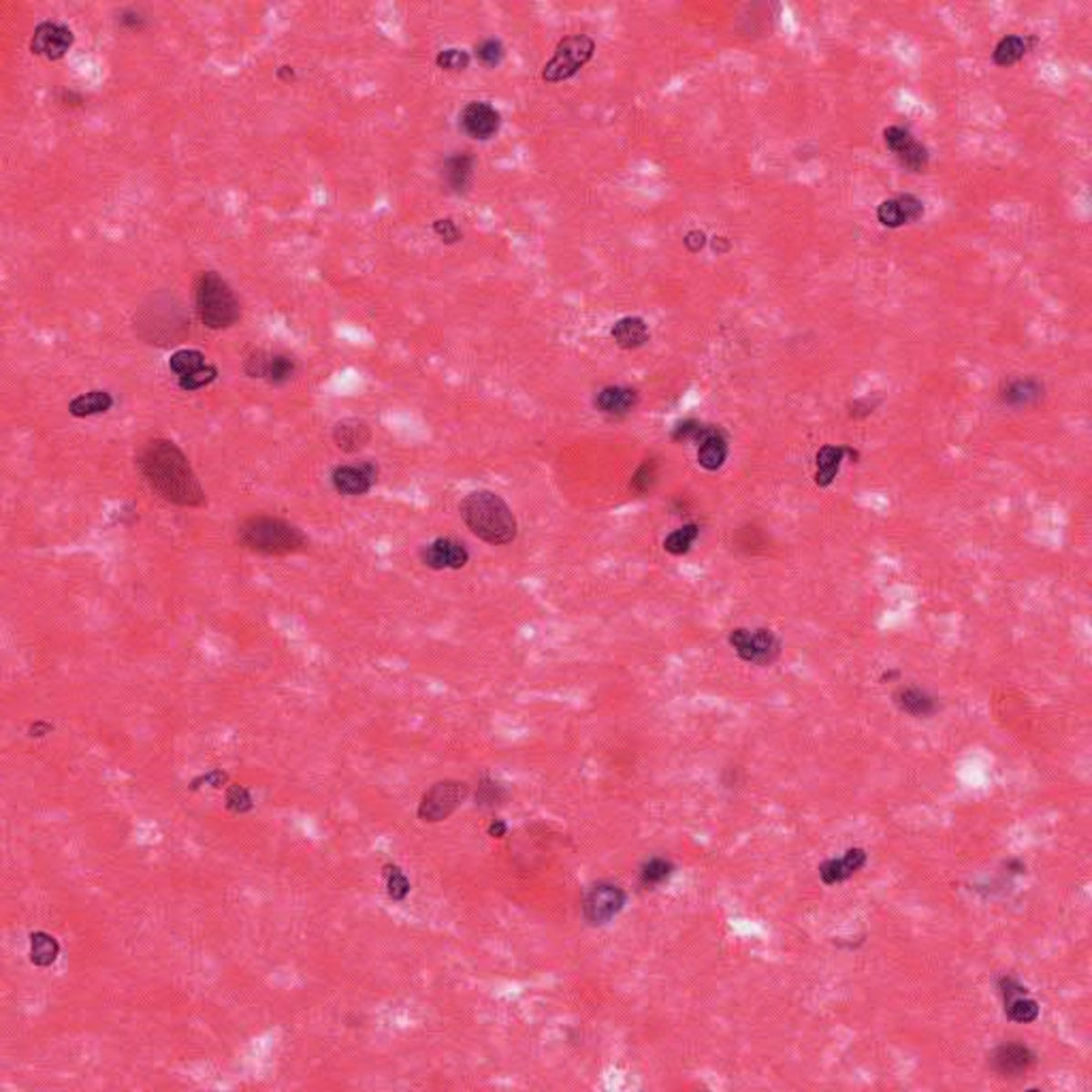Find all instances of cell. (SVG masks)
Wrapping results in <instances>:
<instances>
[{
	"instance_id": "41",
	"label": "cell",
	"mask_w": 1092,
	"mask_h": 1092,
	"mask_svg": "<svg viewBox=\"0 0 1092 1092\" xmlns=\"http://www.w3.org/2000/svg\"><path fill=\"white\" fill-rule=\"evenodd\" d=\"M120 24H122L124 28H130V30H141L145 26V17L139 14V11H124L122 16H120Z\"/></svg>"
},
{
	"instance_id": "6",
	"label": "cell",
	"mask_w": 1092,
	"mask_h": 1092,
	"mask_svg": "<svg viewBox=\"0 0 1092 1092\" xmlns=\"http://www.w3.org/2000/svg\"><path fill=\"white\" fill-rule=\"evenodd\" d=\"M596 54V41L587 35H572L557 43L553 58L542 68V79L559 84L577 75Z\"/></svg>"
},
{
	"instance_id": "18",
	"label": "cell",
	"mask_w": 1092,
	"mask_h": 1092,
	"mask_svg": "<svg viewBox=\"0 0 1092 1092\" xmlns=\"http://www.w3.org/2000/svg\"><path fill=\"white\" fill-rule=\"evenodd\" d=\"M924 216V203L913 194H900V197L881 201L877 207V220L888 229L911 224Z\"/></svg>"
},
{
	"instance_id": "28",
	"label": "cell",
	"mask_w": 1092,
	"mask_h": 1092,
	"mask_svg": "<svg viewBox=\"0 0 1092 1092\" xmlns=\"http://www.w3.org/2000/svg\"><path fill=\"white\" fill-rule=\"evenodd\" d=\"M845 454H854V451H849V448L845 446H824L822 451L817 452L816 483L819 487H828V484L835 481Z\"/></svg>"
},
{
	"instance_id": "25",
	"label": "cell",
	"mask_w": 1092,
	"mask_h": 1092,
	"mask_svg": "<svg viewBox=\"0 0 1092 1092\" xmlns=\"http://www.w3.org/2000/svg\"><path fill=\"white\" fill-rule=\"evenodd\" d=\"M111 408H113L111 393H107V390H100V389H94V390H88V393L73 397L71 403H68V414L75 416V419H90V416L109 412Z\"/></svg>"
},
{
	"instance_id": "32",
	"label": "cell",
	"mask_w": 1092,
	"mask_h": 1092,
	"mask_svg": "<svg viewBox=\"0 0 1092 1092\" xmlns=\"http://www.w3.org/2000/svg\"><path fill=\"white\" fill-rule=\"evenodd\" d=\"M700 529L698 523H685V525H681L671 532L664 538V551L674 555V557H681V555H687L696 545V540L700 538Z\"/></svg>"
},
{
	"instance_id": "4",
	"label": "cell",
	"mask_w": 1092,
	"mask_h": 1092,
	"mask_svg": "<svg viewBox=\"0 0 1092 1092\" xmlns=\"http://www.w3.org/2000/svg\"><path fill=\"white\" fill-rule=\"evenodd\" d=\"M194 307L207 329H229L242 318V306L229 282L216 271H203L194 282Z\"/></svg>"
},
{
	"instance_id": "10",
	"label": "cell",
	"mask_w": 1092,
	"mask_h": 1092,
	"mask_svg": "<svg viewBox=\"0 0 1092 1092\" xmlns=\"http://www.w3.org/2000/svg\"><path fill=\"white\" fill-rule=\"evenodd\" d=\"M419 559L422 566L433 572H457L463 570V567L470 564V551H467V546L461 540L442 536V538H435L427 542L425 546H421Z\"/></svg>"
},
{
	"instance_id": "14",
	"label": "cell",
	"mask_w": 1092,
	"mask_h": 1092,
	"mask_svg": "<svg viewBox=\"0 0 1092 1092\" xmlns=\"http://www.w3.org/2000/svg\"><path fill=\"white\" fill-rule=\"evenodd\" d=\"M883 141H886V148L896 156V161L905 169H909V172H926L928 150L907 129H902V126H889V129L883 130Z\"/></svg>"
},
{
	"instance_id": "9",
	"label": "cell",
	"mask_w": 1092,
	"mask_h": 1092,
	"mask_svg": "<svg viewBox=\"0 0 1092 1092\" xmlns=\"http://www.w3.org/2000/svg\"><path fill=\"white\" fill-rule=\"evenodd\" d=\"M244 371L248 378H258L274 387L290 382L296 374V361L286 352H271V350H252L244 361Z\"/></svg>"
},
{
	"instance_id": "24",
	"label": "cell",
	"mask_w": 1092,
	"mask_h": 1092,
	"mask_svg": "<svg viewBox=\"0 0 1092 1092\" xmlns=\"http://www.w3.org/2000/svg\"><path fill=\"white\" fill-rule=\"evenodd\" d=\"M894 704L911 717H932L937 712V700L920 687H900L894 692Z\"/></svg>"
},
{
	"instance_id": "43",
	"label": "cell",
	"mask_w": 1092,
	"mask_h": 1092,
	"mask_svg": "<svg viewBox=\"0 0 1092 1092\" xmlns=\"http://www.w3.org/2000/svg\"><path fill=\"white\" fill-rule=\"evenodd\" d=\"M712 250L717 252V255H723V252L730 250V239L728 237H712Z\"/></svg>"
},
{
	"instance_id": "1",
	"label": "cell",
	"mask_w": 1092,
	"mask_h": 1092,
	"mask_svg": "<svg viewBox=\"0 0 1092 1092\" xmlns=\"http://www.w3.org/2000/svg\"><path fill=\"white\" fill-rule=\"evenodd\" d=\"M137 467L150 489L180 508H203L207 495L184 451L172 440L154 438L139 448Z\"/></svg>"
},
{
	"instance_id": "2",
	"label": "cell",
	"mask_w": 1092,
	"mask_h": 1092,
	"mask_svg": "<svg viewBox=\"0 0 1092 1092\" xmlns=\"http://www.w3.org/2000/svg\"><path fill=\"white\" fill-rule=\"evenodd\" d=\"M461 521L478 540L491 546L513 545L519 536V521L508 502L495 491L478 489L459 504Z\"/></svg>"
},
{
	"instance_id": "17",
	"label": "cell",
	"mask_w": 1092,
	"mask_h": 1092,
	"mask_svg": "<svg viewBox=\"0 0 1092 1092\" xmlns=\"http://www.w3.org/2000/svg\"><path fill=\"white\" fill-rule=\"evenodd\" d=\"M1035 1060H1037L1035 1052L1024 1044H1003L990 1054V1065H993L996 1076L1007 1079L1024 1076V1073L1033 1069Z\"/></svg>"
},
{
	"instance_id": "36",
	"label": "cell",
	"mask_w": 1092,
	"mask_h": 1092,
	"mask_svg": "<svg viewBox=\"0 0 1092 1092\" xmlns=\"http://www.w3.org/2000/svg\"><path fill=\"white\" fill-rule=\"evenodd\" d=\"M470 54L465 52V49H457V47H451V49H442V52L435 56V65H438L442 71H448V73H459V71H465L467 67H470Z\"/></svg>"
},
{
	"instance_id": "15",
	"label": "cell",
	"mask_w": 1092,
	"mask_h": 1092,
	"mask_svg": "<svg viewBox=\"0 0 1092 1092\" xmlns=\"http://www.w3.org/2000/svg\"><path fill=\"white\" fill-rule=\"evenodd\" d=\"M73 30L60 22H41L30 39V52L46 60H60L73 47Z\"/></svg>"
},
{
	"instance_id": "45",
	"label": "cell",
	"mask_w": 1092,
	"mask_h": 1092,
	"mask_svg": "<svg viewBox=\"0 0 1092 1092\" xmlns=\"http://www.w3.org/2000/svg\"><path fill=\"white\" fill-rule=\"evenodd\" d=\"M277 78L282 81H293L295 79V68L293 67H280L277 68Z\"/></svg>"
},
{
	"instance_id": "39",
	"label": "cell",
	"mask_w": 1092,
	"mask_h": 1092,
	"mask_svg": "<svg viewBox=\"0 0 1092 1092\" xmlns=\"http://www.w3.org/2000/svg\"><path fill=\"white\" fill-rule=\"evenodd\" d=\"M433 233L442 239V242L448 244V245L459 244L461 239H463V233H461V229H459L457 223H454L452 218H440V220H435V223H433Z\"/></svg>"
},
{
	"instance_id": "21",
	"label": "cell",
	"mask_w": 1092,
	"mask_h": 1092,
	"mask_svg": "<svg viewBox=\"0 0 1092 1092\" xmlns=\"http://www.w3.org/2000/svg\"><path fill=\"white\" fill-rule=\"evenodd\" d=\"M331 435H333V444H336L342 452H348V454L361 452L363 448L369 444L371 438H374L369 422H365L363 419H344V421L336 422Z\"/></svg>"
},
{
	"instance_id": "20",
	"label": "cell",
	"mask_w": 1092,
	"mask_h": 1092,
	"mask_svg": "<svg viewBox=\"0 0 1092 1092\" xmlns=\"http://www.w3.org/2000/svg\"><path fill=\"white\" fill-rule=\"evenodd\" d=\"M867 851L862 848H851L841 858H830V860L819 864V879L824 881V886H838V883L848 881L860 873L867 867Z\"/></svg>"
},
{
	"instance_id": "26",
	"label": "cell",
	"mask_w": 1092,
	"mask_h": 1092,
	"mask_svg": "<svg viewBox=\"0 0 1092 1092\" xmlns=\"http://www.w3.org/2000/svg\"><path fill=\"white\" fill-rule=\"evenodd\" d=\"M1041 397H1044V384L1035 380V378H1020V380H1012L1005 389L1001 390V400L1005 401L1007 406H1014V408L1033 406V403L1039 401Z\"/></svg>"
},
{
	"instance_id": "44",
	"label": "cell",
	"mask_w": 1092,
	"mask_h": 1092,
	"mask_svg": "<svg viewBox=\"0 0 1092 1092\" xmlns=\"http://www.w3.org/2000/svg\"><path fill=\"white\" fill-rule=\"evenodd\" d=\"M49 730H52V725H49V723H46V722H36V723L33 725V728H30V736H43V734H47Z\"/></svg>"
},
{
	"instance_id": "27",
	"label": "cell",
	"mask_w": 1092,
	"mask_h": 1092,
	"mask_svg": "<svg viewBox=\"0 0 1092 1092\" xmlns=\"http://www.w3.org/2000/svg\"><path fill=\"white\" fill-rule=\"evenodd\" d=\"M674 870H677V867H674L672 860H668L664 856H653L640 864L639 881L645 889H658L671 881Z\"/></svg>"
},
{
	"instance_id": "40",
	"label": "cell",
	"mask_w": 1092,
	"mask_h": 1092,
	"mask_svg": "<svg viewBox=\"0 0 1092 1092\" xmlns=\"http://www.w3.org/2000/svg\"><path fill=\"white\" fill-rule=\"evenodd\" d=\"M683 244H685V248L692 252V255H696V252H700L706 245V235H704L702 231L693 229V231L687 233L685 239H683Z\"/></svg>"
},
{
	"instance_id": "12",
	"label": "cell",
	"mask_w": 1092,
	"mask_h": 1092,
	"mask_svg": "<svg viewBox=\"0 0 1092 1092\" xmlns=\"http://www.w3.org/2000/svg\"><path fill=\"white\" fill-rule=\"evenodd\" d=\"M378 463L371 459H363L359 463L338 465L331 474V484L339 495L361 497L368 495L378 483Z\"/></svg>"
},
{
	"instance_id": "16",
	"label": "cell",
	"mask_w": 1092,
	"mask_h": 1092,
	"mask_svg": "<svg viewBox=\"0 0 1092 1092\" xmlns=\"http://www.w3.org/2000/svg\"><path fill=\"white\" fill-rule=\"evenodd\" d=\"M459 124L467 137L476 139V141H487L500 130L502 116L487 100H472L461 111Z\"/></svg>"
},
{
	"instance_id": "42",
	"label": "cell",
	"mask_w": 1092,
	"mask_h": 1092,
	"mask_svg": "<svg viewBox=\"0 0 1092 1092\" xmlns=\"http://www.w3.org/2000/svg\"><path fill=\"white\" fill-rule=\"evenodd\" d=\"M487 835L491 838H504L508 835V824L504 822V819H491L489 828H487Z\"/></svg>"
},
{
	"instance_id": "33",
	"label": "cell",
	"mask_w": 1092,
	"mask_h": 1092,
	"mask_svg": "<svg viewBox=\"0 0 1092 1092\" xmlns=\"http://www.w3.org/2000/svg\"><path fill=\"white\" fill-rule=\"evenodd\" d=\"M382 877H384V888H387V896L390 900L403 902L408 899L410 889H412V883H410L408 875L403 873L397 864H393V862L384 864Z\"/></svg>"
},
{
	"instance_id": "11",
	"label": "cell",
	"mask_w": 1092,
	"mask_h": 1092,
	"mask_svg": "<svg viewBox=\"0 0 1092 1092\" xmlns=\"http://www.w3.org/2000/svg\"><path fill=\"white\" fill-rule=\"evenodd\" d=\"M690 442L696 444L698 465L704 467L706 472L722 470L730 457L728 435H725L723 429L715 425H706V422L698 421Z\"/></svg>"
},
{
	"instance_id": "19",
	"label": "cell",
	"mask_w": 1092,
	"mask_h": 1092,
	"mask_svg": "<svg viewBox=\"0 0 1092 1092\" xmlns=\"http://www.w3.org/2000/svg\"><path fill=\"white\" fill-rule=\"evenodd\" d=\"M639 401V390L632 387H623V384H610V387L599 389L596 397H593V406H596L598 412L606 416H615V419H621V416L634 412Z\"/></svg>"
},
{
	"instance_id": "23",
	"label": "cell",
	"mask_w": 1092,
	"mask_h": 1092,
	"mask_svg": "<svg viewBox=\"0 0 1092 1092\" xmlns=\"http://www.w3.org/2000/svg\"><path fill=\"white\" fill-rule=\"evenodd\" d=\"M610 338L615 339V344L619 346V348L636 350L649 342L651 333H649V327L642 318L623 317V318H619L615 325H612Z\"/></svg>"
},
{
	"instance_id": "29",
	"label": "cell",
	"mask_w": 1092,
	"mask_h": 1092,
	"mask_svg": "<svg viewBox=\"0 0 1092 1092\" xmlns=\"http://www.w3.org/2000/svg\"><path fill=\"white\" fill-rule=\"evenodd\" d=\"M60 956V943L54 934L46 931H36L30 934V962L35 967H52L56 958Z\"/></svg>"
},
{
	"instance_id": "30",
	"label": "cell",
	"mask_w": 1092,
	"mask_h": 1092,
	"mask_svg": "<svg viewBox=\"0 0 1092 1092\" xmlns=\"http://www.w3.org/2000/svg\"><path fill=\"white\" fill-rule=\"evenodd\" d=\"M207 368H210V363L205 361V355L201 350H194V348L175 350L172 359H169V369L178 376V380H186V378L197 376V374H201V371H205Z\"/></svg>"
},
{
	"instance_id": "8",
	"label": "cell",
	"mask_w": 1092,
	"mask_h": 1092,
	"mask_svg": "<svg viewBox=\"0 0 1092 1092\" xmlns=\"http://www.w3.org/2000/svg\"><path fill=\"white\" fill-rule=\"evenodd\" d=\"M470 796V785L459 779H444L433 784L422 794L416 816L422 824H440L452 816L465 798Z\"/></svg>"
},
{
	"instance_id": "3",
	"label": "cell",
	"mask_w": 1092,
	"mask_h": 1092,
	"mask_svg": "<svg viewBox=\"0 0 1092 1092\" xmlns=\"http://www.w3.org/2000/svg\"><path fill=\"white\" fill-rule=\"evenodd\" d=\"M237 542L252 553L267 557H286L306 551L309 538L301 527L280 516L255 515L237 527Z\"/></svg>"
},
{
	"instance_id": "7",
	"label": "cell",
	"mask_w": 1092,
	"mask_h": 1092,
	"mask_svg": "<svg viewBox=\"0 0 1092 1092\" xmlns=\"http://www.w3.org/2000/svg\"><path fill=\"white\" fill-rule=\"evenodd\" d=\"M728 642L738 658L751 666H773L781 655L779 636L766 628H734L728 634Z\"/></svg>"
},
{
	"instance_id": "5",
	"label": "cell",
	"mask_w": 1092,
	"mask_h": 1092,
	"mask_svg": "<svg viewBox=\"0 0 1092 1092\" xmlns=\"http://www.w3.org/2000/svg\"><path fill=\"white\" fill-rule=\"evenodd\" d=\"M628 905V892L615 881H598L580 900V918L587 926L602 928L615 921Z\"/></svg>"
},
{
	"instance_id": "34",
	"label": "cell",
	"mask_w": 1092,
	"mask_h": 1092,
	"mask_svg": "<svg viewBox=\"0 0 1092 1092\" xmlns=\"http://www.w3.org/2000/svg\"><path fill=\"white\" fill-rule=\"evenodd\" d=\"M506 798H508V790L500 784V781H495L494 776L484 775L483 779L478 781L476 805L481 806V809H495V806H502Z\"/></svg>"
},
{
	"instance_id": "37",
	"label": "cell",
	"mask_w": 1092,
	"mask_h": 1092,
	"mask_svg": "<svg viewBox=\"0 0 1092 1092\" xmlns=\"http://www.w3.org/2000/svg\"><path fill=\"white\" fill-rule=\"evenodd\" d=\"M504 56H506V49H504L502 41L497 39H484L476 46V58L481 65L489 67V68H495L502 65Z\"/></svg>"
},
{
	"instance_id": "35",
	"label": "cell",
	"mask_w": 1092,
	"mask_h": 1092,
	"mask_svg": "<svg viewBox=\"0 0 1092 1092\" xmlns=\"http://www.w3.org/2000/svg\"><path fill=\"white\" fill-rule=\"evenodd\" d=\"M658 476H660V470H658V463H655V459L642 461V463L639 465V470L634 472L632 481H629V489H632L634 494L645 495V494H649V491H653L655 483H658Z\"/></svg>"
},
{
	"instance_id": "13",
	"label": "cell",
	"mask_w": 1092,
	"mask_h": 1092,
	"mask_svg": "<svg viewBox=\"0 0 1092 1092\" xmlns=\"http://www.w3.org/2000/svg\"><path fill=\"white\" fill-rule=\"evenodd\" d=\"M1003 999V1012L1015 1024H1031L1039 1018V1003L1028 994V988L1012 975H1003L996 982Z\"/></svg>"
},
{
	"instance_id": "38",
	"label": "cell",
	"mask_w": 1092,
	"mask_h": 1092,
	"mask_svg": "<svg viewBox=\"0 0 1092 1092\" xmlns=\"http://www.w3.org/2000/svg\"><path fill=\"white\" fill-rule=\"evenodd\" d=\"M226 809H229L231 813H239V816L255 809V803H252L250 792L242 785H231L229 790H226Z\"/></svg>"
},
{
	"instance_id": "31",
	"label": "cell",
	"mask_w": 1092,
	"mask_h": 1092,
	"mask_svg": "<svg viewBox=\"0 0 1092 1092\" xmlns=\"http://www.w3.org/2000/svg\"><path fill=\"white\" fill-rule=\"evenodd\" d=\"M1033 41L1028 39V36H1022V35H1009L1005 39H1001L996 43L994 52H993V60L996 67H1012L1015 62H1020L1024 56L1028 54V49H1031Z\"/></svg>"
},
{
	"instance_id": "22",
	"label": "cell",
	"mask_w": 1092,
	"mask_h": 1092,
	"mask_svg": "<svg viewBox=\"0 0 1092 1092\" xmlns=\"http://www.w3.org/2000/svg\"><path fill=\"white\" fill-rule=\"evenodd\" d=\"M474 175V156L470 151H454L442 165V178L452 192H465Z\"/></svg>"
}]
</instances>
